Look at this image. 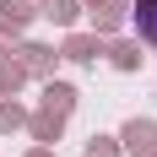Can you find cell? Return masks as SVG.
Instances as JSON below:
<instances>
[{
	"instance_id": "cell-1",
	"label": "cell",
	"mask_w": 157,
	"mask_h": 157,
	"mask_svg": "<svg viewBox=\"0 0 157 157\" xmlns=\"http://www.w3.org/2000/svg\"><path fill=\"white\" fill-rule=\"evenodd\" d=\"M130 16H136V33L157 49V0H136V11H130Z\"/></svg>"
}]
</instances>
